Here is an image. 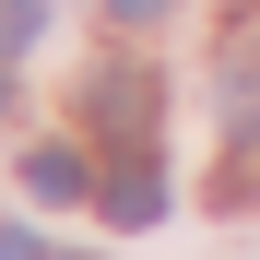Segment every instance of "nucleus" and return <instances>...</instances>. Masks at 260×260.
<instances>
[{"instance_id": "nucleus-1", "label": "nucleus", "mask_w": 260, "mask_h": 260, "mask_svg": "<svg viewBox=\"0 0 260 260\" xmlns=\"http://www.w3.org/2000/svg\"><path fill=\"white\" fill-rule=\"evenodd\" d=\"M83 130H95V142H118V154H142L154 142V71H95V83H83Z\"/></svg>"}, {"instance_id": "nucleus-2", "label": "nucleus", "mask_w": 260, "mask_h": 260, "mask_svg": "<svg viewBox=\"0 0 260 260\" xmlns=\"http://www.w3.org/2000/svg\"><path fill=\"white\" fill-rule=\"evenodd\" d=\"M95 201H107V225H154V213H166V166L154 154H118L95 178Z\"/></svg>"}, {"instance_id": "nucleus-3", "label": "nucleus", "mask_w": 260, "mask_h": 260, "mask_svg": "<svg viewBox=\"0 0 260 260\" xmlns=\"http://www.w3.org/2000/svg\"><path fill=\"white\" fill-rule=\"evenodd\" d=\"M24 189H36V201H83L95 178H83V154H59V142H48V154H24Z\"/></svg>"}, {"instance_id": "nucleus-4", "label": "nucleus", "mask_w": 260, "mask_h": 260, "mask_svg": "<svg viewBox=\"0 0 260 260\" xmlns=\"http://www.w3.org/2000/svg\"><path fill=\"white\" fill-rule=\"evenodd\" d=\"M225 83H237V118L260 107V12H237V36H225Z\"/></svg>"}, {"instance_id": "nucleus-5", "label": "nucleus", "mask_w": 260, "mask_h": 260, "mask_svg": "<svg viewBox=\"0 0 260 260\" xmlns=\"http://www.w3.org/2000/svg\"><path fill=\"white\" fill-rule=\"evenodd\" d=\"M36 36H48V0H0V59H24Z\"/></svg>"}, {"instance_id": "nucleus-6", "label": "nucleus", "mask_w": 260, "mask_h": 260, "mask_svg": "<svg viewBox=\"0 0 260 260\" xmlns=\"http://www.w3.org/2000/svg\"><path fill=\"white\" fill-rule=\"evenodd\" d=\"M0 260H48V248H36V237H24V225H0Z\"/></svg>"}, {"instance_id": "nucleus-7", "label": "nucleus", "mask_w": 260, "mask_h": 260, "mask_svg": "<svg viewBox=\"0 0 260 260\" xmlns=\"http://www.w3.org/2000/svg\"><path fill=\"white\" fill-rule=\"evenodd\" d=\"M107 12H118V24H154V12H166V0H107Z\"/></svg>"}, {"instance_id": "nucleus-8", "label": "nucleus", "mask_w": 260, "mask_h": 260, "mask_svg": "<svg viewBox=\"0 0 260 260\" xmlns=\"http://www.w3.org/2000/svg\"><path fill=\"white\" fill-rule=\"evenodd\" d=\"M0 107H12V71H0Z\"/></svg>"}]
</instances>
